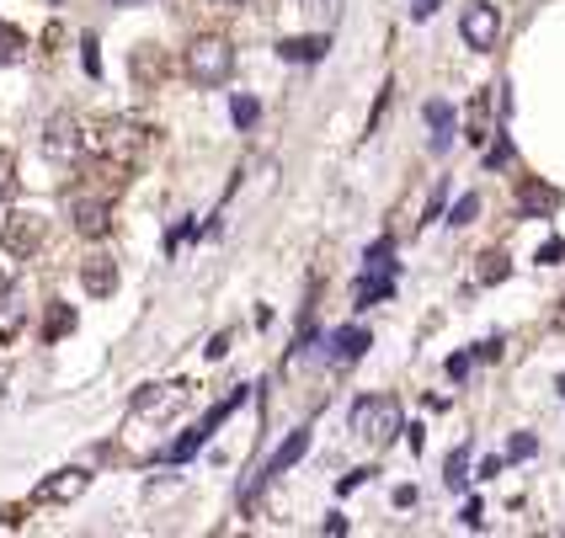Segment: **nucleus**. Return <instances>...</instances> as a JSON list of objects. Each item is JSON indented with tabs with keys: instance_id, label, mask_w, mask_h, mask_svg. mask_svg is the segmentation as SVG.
Returning <instances> with one entry per match:
<instances>
[{
	"instance_id": "obj_42",
	"label": "nucleus",
	"mask_w": 565,
	"mask_h": 538,
	"mask_svg": "<svg viewBox=\"0 0 565 538\" xmlns=\"http://www.w3.org/2000/svg\"><path fill=\"white\" fill-rule=\"evenodd\" d=\"M214 5H219V11H240V5H246V0H214Z\"/></svg>"
},
{
	"instance_id": "obj_17",
	"label": "nucleus",
	"mask_w": 565,
	"mask_h": 538,
	"mask_svg": "<svg viewBox=\"0 0 565 538\" xmlns=\"http://www.w3.org/2000/svg\"><path fill=\"white\" fill-rule=\"evenodd\" d=\"M517 208H523V214H555V208H560V192L528 182V187H523V197H517Z\"/></svg>"
},
{
	"instance_id": "obj_22",
	"label": "nucleus",
	"mask_w": 565,
	"mask_h": 538,
	"mask_svg": "<svg viewBox=\"0 0 565 538\" xmlns=\"http://www.w3.org/2000/svg\"><path fill=\"white\" fill-rule=\"evenodd\" d=\"M506 165H512V139L496 128V139L485 144V171H506Z\"/></svg>"
},
{
	"instance_id": "obj_25",
	"label": "nucleus",
	"mask_w": 565,
	"mask_h": 538,
	"mask_svg": "<svg viewBox=\"0 0 565 538\" xmlns=\"http://www.w3.org/2000/svg\"><path fill=\"white\" fill-rule=\"evenodd\" d=\"M80 64H86L91 80H101V48H96V32H80Z\"/></svg>"
},
{
	"instance_id": "obj_9",
	"label": "nucleus",
	"mask_w": 565,
	"mask_h": 538,
	"mask_svg": "<svg viewBox=\"0 0 565 538\" xmlns=\"http://www.w3.org/2000/svg\"><path fill=\"white\" fill-rule=\"evenodd\" d=\"M86 485H91V469H80V464L54 469V475L32 491V507H69V501H80V496H86Z\"/></svg>"
},
{
	"instance_id": "obj_7",
	"label": "nucleus",
	"mask_w": 565,
	"mask_h": 538,
	"mask_svg": "<svg viewBox=\"0 0 565 538\" xmlns=\"http://www.w3.org/2000/svg\"><path fill=\"white\" fill-rule=\"evenodd\" d=\"M0 240H5V251L11 256H37L43 251V240H48V219L37 214V208H16L11 219H5V229H0Z\"/></svg>"
},
{
	"instance_id": "obj_32",
	"label": "nucleus",
	"mask_w": 565,
	"mask_h": 538,
	"mask_svg": "<svg viewBox=\"0 0 565 538\" xmlns=\"http://www.w3.org/2000/svg\"><path fill=\"white\" fill-rule=\"evenodd\" d=\"M442 203H448V182H438V187H432V197H427V219H421V224L442 219Z\"/></svg>"
},
{
	"instance_id": "obj_39",
	"label": "nucleus",
	"mask_w": 565,
	"mask_h": 538,
	"mask_svg": "<svg viewBox=\"0 0 565 538\" xmlns=\"http://www.w3.org/2000/svg\"><path fill=\"white\" fill-rule=\"evenodd\" d=\"M395 507H400V512L416 507V485H400V491H395Z\"/></svg>"
},
{
	"instance_id": "obj_23",
	"label": "nucleus",
	"mask_w": 565,
	"mask_h": 538,
	"mask_svg": "<svg viewBox=\"0 0 565 538\" xmlns=\"http://www.w3.org/2000/svg\"><path fill=\"white\" fill-rule=\"evenodd\" d=\"M474 214H480V192H464V197L448 208V224H453V229H464V224H474Z\"/></svg>"
},
{
	"instance_id": "obj_18",
	"label": "nucleus",
	"mask_w": 565,
	"mask_h": 538,
	"mask_svg": "<svg viewBox=\"0 0 565 538\" xmlns=\"http://www.w3.org/2000/svg\"><path fill=\"white\" fill-rule=\"evenodd\" d=\"M389 256H395V235H378L374 246H368V256H363V261H368V272H395L400 261H389Z\"/></svg>"
},
{
	"instance_id": "obj_35",
	"label": "nucleus",
	"mask_w": 565,
	"mask_h": 538,
	"mask_svg": "<svg viewBox=\"0 0 565 538\" xmlns=\"http://www.w3.org/2000/svg\"><path fill=\"white\" fill-rule=\"evenodd\" d=\"M310 11H314V16H325V27H331V22L342 16V0H314Z\"/></svg>"
},
{
	"instance_id": "obj_31",
	"label": "nucleus",
	"mask_w": 565,
	"mask_h": 538,
	"mask_svg": "<svg viewBox=\"0 0 565 538\" xmlns=\"http://www.w3.org/2000/svg\"><path fill=\"white\" fill-rule=\"evenodd\" d=\"M506 272H512V267H506V256L491 251V256H485V272H480V278H485V283H502Z\"/></svg>"
},
{
	"instance_id": "obj_19",
	"label": "nucleus",
	"mask_w": 565,
	"mask_h": 538,
	"mask_svg": "<svg viewBox=\"0 0 565 538\" xmlns=\"http://www.w3.org/2000/svg\"><path fill=\"white\" fill-rule=\"evenodd\" d=\"M421 118H427V128H432V133H453V101L432 96V101L421 107Z\"/></svg>"
},
{
	"instance_id": "obj_3",
	"label": "nucleus",
	"mask_w": 565,
	"mask_h": 538,
	"mask_svg": "<svg viewBox=\"0 0 565 538\" xmlns=\"http://www.w3.org/2000/svg\"><path fill=\"white\" fill-rule=\"evenodd\" d=\"M400 432H406V421H400V400H395V395H363V400L352 406V438L368 443L374 453L389 448Z\"/></svg>"
},
{
	"instance_id": "obj_1",
	"label": "nucleus",
	"mask_w": 565,
	"mask_h": 538,
	"mask_svg": "<svg viewBox=\"0 0 565 538\" xmlns=\"http://www.w3.org/2000/svg\"><path fill=\"white\" fill-rule=\"evenodd\" d=\"M150 150V128L139 123V118H123V112H112V118H96L86 128V165H107V171H133L139 160Z\"/></svg>"
},
{
	"instance_id": "obj_5",
	"label": "nucleus",
	"mask_w": 565,
	"mask_h": 538,
	"mask_svg": "<svg viewBox=\"0 0 565 538\" xmlns=\"http://www.w3.org/2000/svg\"><path fill=\"white\" fill-rule=\"evenodd\" d=\"M187 75L197 80V86H224V80L235 75V48H229L224 32H197V37H192Z\"/></svg>"
},
{
	"instance_id": "obj_28",
	"label": "nucleus",
	"mask_w": 565,
	"mask_h": 538,
	"mask_svg": "<svg viewBox=\"0 0 565 538\" xmlns=\"http://www.w3.org/2000/svg\"><path fill=\"white\" fill-rule=\"evenodd\" d=\"M534 453H538V438H528V432H517V438H512V448H506V464H512V459L523 464V459H534Z\"/></svg>"
},
{
	"instance_id": "obj_16",
	"label": "nucleus",
	"mask_w": 565,
	"mask_h": 538,
	"mask_svg": "<svg viewBox=\"0 0 565 538\" xmlns=\"http://www.w3.org/2000/svg\"><path fill=\"white\" fill-rule=\"evenodd\" d=\"M442 480H448V491H470V443H459L448 453V464H442Z\"/></svg>"
},
{
	"instance_id": "obj_27",
	"label": "nucleus",
	"mask_w": 565,
	"mask_h": 538,
	"mask_svg": "<svg viewBox=\"0 0 565 538\" xmlns=\"http://www.w3.org/2000/svg\"><path fill=\"white\" fill-rule=\"evenodd\" d=\"M11 192H16V155L0 150V197H11Z\"/></svg>"
},
{
	"instance_id": "obj_40",
	"label": "nucleus",
	"mask_w": 565,
	"mask_h": 538,
	"mask_svg": "<svg viewBox=\"0 0 565 538\" xmlns=\"http://www.w3.org/2000/svg\"><path fill=\"white\" fill-rule=\"evenodd\" d=\"M325 533H331V538L346 533V517H342V512H331V517H325Z\"/></svg>"
},
{
	"instance_id": "obj_6",
	"label": "nucleus",
	"mask_w": 565,
	"mask_h": 538,
	"mask_svg": "<svg viewBox=\"0 0 565 538\" xmlns=\"http://www.w3.org/2000/svg\"><path fill=\"white\" fill-rule=\"evenodd\" d=\"M43 155L54 165H80L86 160V123L75 112H54L43 123Z\"/></svg>"
},
{
	"instance_id": "obj_13",
	"label": "nucleus",
	"mask_w": 565,
	"mask_h": 538,
	"mask_svg": "<svg viewBox=\"0 0 565 538\" xmlns=\"http://www.w3.org/2000/svg\"><path fill=\"white\" fill-rule=\"evenodd\" d=\"M331 54V32H304V37H278L282 64H320Z\"/></svg>"
},
{
	"instance_id": "obj_34",
	"label": "nucleus",
	"mask_w": 565,
	"mask_h": 538,
	"mask_svg": "<svg viewBox=\"0 0 565 538\" xmlns=\"http://www.w3.org/2000/svg\"><path fill=\"white\" fill-rule=\"evenodd\" d=\"M506 469V459L502 453H491V459H480V469H474V480H496Z\"/></svg>"
},
{
	"instance_id": "obj_4",
	"label": "nucleus",
	"mask_w": 565,
	"mask_h": 538,
	"mask_svg": "<svg viewBox=\"0 0 565 538\" xmlns=\"http://www.w3.org/2000/svg\"><path fill=\"white\" fill-rule=\"evenodd\" d=\"M246 400H251V384H235V389H229V395H224L219 406H208V416H203V421H197V427H192V432H182V438H176V443L165 448V453H160V459H165V464H187L192 453H197V448L208 443V438H214V432H219L224 421H229V416L240 411V406H246Z\"/></svg>"
},
{
	"instance_id": "obj_10",
	"label": "nucleus",
	"mask_w": 565,
	"mask_h": 538,
	"mask_svg": "<svg viewBox=\"0 0 565 538\" xmlns=\"http://www.w3.org/2000/svg\"><path fill=\"white\" fill-rule=\"evenodd\" d=\"M310 438H314V421H304V427H293V432H288V443H282L278 453L267 459V469H261V475H256V485H251V491H246V501H256V491H261L267 480L288 475V469H293V464H299V459L310 453Z\"/></svg>"
},
{
	"instance_id": "obj_21",
	"label": "nucleus",
	"mask_w": 565,
	"mask_h": 538,
	"mask_svg": "<svg viewBox=\"0 0 565 538\" xmlns=\"http://www.w3.org/2000/svg\"><path fill=\"white\" fill-rule=\"evenodd\" d=\"M229 118H235V128H256V118H261V101L240 91L235 101H229Z\"/></svg>"
},
{
	"instance_id": "obj_38",
	"label": "nucleus",
	"mask_w": 565,
	"mask_h": 538,
	"mask_svg": "<svg viewBox=\"0 0 565 538\" xmlns=\"http://www.w3.org/2000/svg\"><path fill=\"white\" fill-rule=\"evenodd\" d=\"M224 352H229V331H219V336H214V342H208V363H219Z\"/></svg>"
},
{
	"instance_id": "obj_37",
	"label": "nucleus",
	"mask_w": 565,
	"mask_h": 538,
	"mask_svg": "<svg viewBox=\"0 0 565 538\" xmlns=\"http://www.w3.org/2000/svg\"><path fill=\"white\" fill-rule=\"evenodd\" d=\"M459 517H464V528H480V522H485V507H480V501H464Z\"/></svg>"
},
{
	"instance_id": "obj_43",
	"label": "nucleus",
	"mask_w": 565,
	"mask_h": 538,
	"mask_svg": "<svg viewBox=\"0 0 565 538\" xmlns=\"http://www.w3.org/2000/svg\"><path fill=\"white\" fill-rule=\"evenodd\" d=\"M555 331H565V304H560V315H555Z\"/></svg>"
},
{
	"instance_id": "obj_44",
	"label": "nucleus",
	"mask_w": 565,
	"mask_h": 538,
	"mask_svg": "<svg viewBox=\"0 0 565 538\" xmlns=\"http://www.w3.org/2000/svg\"><path fill=\"white\" fill-rule=\"evenodd\" d=\"M560 395H565V374H560Z\"/></svg>"
},
{
	"instance_id": "obj_12",
	"label": "nucleus",
	"mask_w": 565,
	"mask_h": 538,
	"mask_svg": "<svg viewBox=\"0 0 565 538\" xmlns=\"http://www.w3.org/2000/svg\"><path fill=\"white\" fill-rule=\"evenodd\" d=\"M368 347H374L368 325H336V331H331V347H325V357H331L336 368H352V363H357Z\"/></svg>"
},
{
	"instance_id": "obj_41",
	"label": "nucleus",
	"mask_w": 565,
	"mask_h": 538,
	"mask_svg": "<svg viewBox=\"0 0 565 538\" xmlns=\"http://www.w3.org/2000/svg\"><path fill=\"white\" fill-rule=\"evenodd\" d=\"M363 480H374V469H352V475L342 480V491H357V485H363Z\"/></svg>"
},
{
	"instance_id": "obj_24",
	"label": "nucleus",
	"mask_w": 565,
	"mask_h": 538,
	"mask_svg": "<svg viewBox=\"0 0 565 538\" xmlns=\"http://www.w3.org/2000/svg\"><path fill=\"white\" fill-rule=\"evenodd\" d=\"M64 331H75V310H69V304H54V310H48V331H43V336H48V342H59Z\"/></svg>"
},
{
	"instance_id": "obj_33",
	"label": "nucleus",
	"mask_w": 565,
	"mask_h": 538,
	"mask_svg": "<svg viewBox=\"0 0 565 538\" xmlns=\"http://www.w3.org/2000/svg\"><path fill=\"white\" fill-rule=\"evenodd\" d=\"M442 11V0H410V22H432Z\"/></svg>"
},
{
	"instance_id": "obj_15",
	"label": "nucleus",
	"mask_w": 565,
	"mask_h": 538,
	"mask_svg": "<svg viewBox=\"0 0 565 538\" xmlns=\"http://www.w3.org/2000/svg\"><path fill=\"white\" fill-rule=\"evenodd\" d=\"M378 299H395V272H363L357 278V293H352V304L357 310H368Z\"/></svg>"
},
{
	"instance_id": "obj_11",
	"label": "nucleus",
	"mask_w": 565,
	"mask_h": 538,
	"mask_svg": "<svg viewBox=\"0 0 565 538\" xmlns=\"http://www.w3.org/2000/svg\"><path fill=\"white\" fill-rule=\"evenodd\" d=\"M27 325V288L16 283L11 272H0V347H11Z\"/></svg>"
},
{
	"instance_id": "obj_29",
	"label": "nucleus",
	"mask_w": 565,
	"mask_h": 538,
	"mask_svg": "<svg viewBox=\"0 0 565 538\" xmlns=\"http://www.w3.org/2000/svg\"><path fill=\"white\" fill-rule=\"evenodd\" d=\"M502 352H506L502 336H485V342H474V357H480V363H502Z\"/></svg>"
},
{
	"instance_id": "obj_36",
	"label": "nucleus",
	"mask_w": 565,
	"mask_h": 538,
	"mask_svg": "<svg viewBox=\"0 0 565 538\" xmlns=\"http://www.w3.org/2000/svg\"><path fill=\"white\" fill-rule=\"evenodd\" d=\"M560 256H565V240H544V246H538V261H544V267H555Z\"/></svg>"
},
{
	"instance_id": "obj_8",
	"label": "nucleus",
	"mask_w": 565,
	"mask_h": 538,
	"mask_svg": "<svg viewBox=\"0 0 565 538\" xmlns=\"http://www.w3.org/2000/svg\"><path fill=\"white\" fill-rule=\"evenodd\" d=\"M459 32H464V43H470L474 54H491L496 37H502V11H496L491 0H470V5L459 11Z\"/></svg>"
},
{
	"instance_id": "obj_14",
	"label": "nucleus",
	"mask_w": 565,
	"mask_h": 538,
	"mask_svg": "<svg viewBox=\"0 0 565 538\" xmlns=\"http://www.w3.org/2000/svg\"><path fill=\"white\" fill-rule=\"evenodd\" d=\"M80 283H86V293H91V299H107V293H112V288H118V267H112V256H86V261H80Z\"/></svg>"
},
{
	"instance_id": "obj_26",
	"label": "nucleus",
	"mask_w": 565,
	"mask_h": 538,
	"mask_svg": "<svg viewBox=\"0 0 565 538\" xmlns=\"http://www.w3.org/2000/svg\"><path fill=\"white\" fill-rule=\"evenodd\" d=\"M389 96H395V80H384V86H378V101H374V112H368V128H363V133H378L384 112H389Z\"/></svg>"
},
{
	"instance_id": "obj_30",
	"label": "nucleus",
	"mask_w": 565,
	"mask_h": 538,
	"mask_svg": "<svg viewBox=\"0 0 565 538\" xmlns=\"http://www.w3.org/2000/svg\"><path fill=\"white\" fill-rule=\"evenodd\" d=\"M470 363H474V352H453V357L442 363V374H448V379L459 384V379H464V374H470Z\"/></svg>"
},
{
	"instance_id": "obj_20",
	"label": "nucleus",
	"mask_w": 565,
	"mask_h": 538,
	"mask_svg": "<svg viewBox=\"0 0 565 538\" xmlns=\"http://www.w3.org/2000/svg\"><path fill=\"white\" fill-rule=\"evenodd\" d=\"M27 59V32L22 27H0V64Z\"/></svg>"
},
{
	"instance_id": "obj_2",
	"label": "nucleus",
	"mask_w": 565,
	"mask_h": 538,
	"mask_svg": "<svg viewBox=\"0 0 565 538\" xmlns=\"http://www.w3.org/2000/svg\"><path fill=\"white\" fill-rule=\"evenodd\" d=\"M192 406V384L187 379H171V384H144L128 406V432H144V427H171L176 416Z\"/></svg>"
}]
</instances>
